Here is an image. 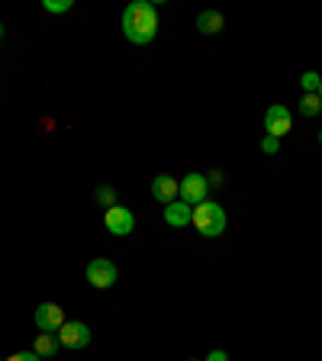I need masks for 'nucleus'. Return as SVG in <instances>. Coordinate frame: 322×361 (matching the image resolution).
<instances>
[{
    "mask_svg": "<svg viewBox=\"0 0 322 361\" xmlns=\"http://www.w3.org/2000/svg\"><path fill=\"white\" fill-rule=\"evenodd\" d=\"M123 32L132 45H149L158 32V10L145 0H132L123 10Z\"/></svg>",
    "mask_w": 322,
    "mask_h": 361,
    "instance_id": "f257e3e1",
    "label": "nucleus"
},
{
    "mask_svg": "<svg viewBox=\"0 0 322 361\" xmlns=\"http://www.w3.org/2000/svg\"><path fill=\"white\" fill-rule=\"evenodd\" d=\"M190 223H194V229L200 235H206V239H216V235L225 233V213H223V207L213 200H203V203H197V207H190Z\"/></svg>",
    "mask_w": 322,
    "mask_h": 361,
    "instance_id": "f03ea898",
    "label": "nucleus"
},
{
    "mask_svg": "<svg viewBox=\"0 0 322 361\" xmlns=\"http://www.w3.org/2000/svg\"><path fill=\"white\" fill-rule=\"evenodd\" d=\"M84 278H87L90 287L106 290V287L116 284V264H113L110 258H94V262H87V268H84Z\"/></svg>",
    "mask_w": 322,
    "mask_h": 361,
    "instance_id": "7ed1b4c3",
    "label": "nucleus"
},
{
    "mask_svg": "<svg viewBox=\"0 0 322 361\" xmlns=\"http://www.w3.org/2000/svg\"><path fill=\"white\" fill-rule=\"evenodd\" d=\"M264 129H268V135H274V139L287 135V133L293 129L290 110H287L284 104H271V106H268V113H264Z\"/></svg>",
    "mask_w": 322,
    "mask_h": 361,
    "instance_id": "20e7f679",
    "label": "nucleus"
},
{
    "mask_svg": "<svg viewBox=\"0 0 322 361\" xmlns=\"http://www.w3.org/2000/svg\"><path fill=\"white\" fill-rule=\"evenodd\" d=\"M32 319H36V329L39 332H58L61 326L68 323V319H65V310H61L58 303H42V307L32 313Z\"/></svg>",
    "mask_w": 322,
    "mask_h": 361,
    "instance_id": "39448f33",
    "label": "nucleus"
},
{
    "mask_svg": "<svg viewBox=\"0 0 322 361\" xmlns=\"http://www.w3.org/2000/svg\"><path fill=\"white\" fill-rule=\"evenodd\" d=\"M104 226L113 235H129L135 229V213L126 210V207H110L104 213Z\"/></svg>",
    "mask_w": 322,
    "mask_h": 361,
    "instance_id": "423d86ee",
    "label": "nucleus"
},
{
    "mask_svg": "<svg viewBox=\"0 0 322 361\" xmlns=\"http://www.w3.org/2000/svg\"><path fill=\"white\" fill-rule=\"evenodd\" d=\"M58 345H65V348H84V345H90V329L81 323V319H71V323H65L58 329Z\"/></svg>",
    "mask_w": 322,
    "mask_h": 361,
    "instance_id": "0eeeda50",
    "label": "nucleus"
},
{
    "mask_svg": "<svg viewBox=\"0 0 322 361\" xmlns=\"http://www.w3.org/2000/svg\"><path fill=\"white\" fill-rule=\"evenodd\" d=\"M206 188H210V180L203 178V174H187V178L180 180V200L187 203V207H197V203L206 200Z\"/></svg>",
    "mask_w": 322,
    "mask_h": 361,
    "instance_id": "6e6552de",
    "label": "nucleus"
},
{
    "mask_svg": "<svg viewBox=\"0 0 322 361\" xmlns=\"http://www.w3.org/2000/svg\"><path fill=\"white\" fill-rule=\"evenodd\" d=\"M180 194V180H174L171 174H158L155 180H151V197H155L158 203H174V197Z\"/></svg>",
    "mask_w": 322,
    "mask_h": 361,
    "instance_id": "1a4fd4ad",
    "label": "nucleus"
},
{
    "mask_svg": "<svg viewBox=\"0 0 322 361\" xmlns=\"http://www.w3.org/2000/svg\"><path fill=\"white\" fill-rule=\"evenodd\" d=\"M223 26H225V20H223V13H216V10H203V13L197 16V30H200L203 36H216Z\"/></svg>",
    "mask_w": 322,
    "mask_h": 361,
    "instance_id": "9d476101",
    "label": "nucleus"
},
{
    "mask_svg": "<svg viewBox=\"0 0 322 361\" xmlns=\"http://www.w3.org/2000/svg\"><path fill=\"white\" fill-rule=\"evenodd\" d=\"M165 223L168 226H187L190 223V207L184 200H174L165 207Z\"/></svg>",
    "mask_w": 322,
    "mask_h": 361,
    "instance_id": "9b49d317",
    "label": "nucleus"
},
{
    "mask_svg": "<svg viewBox=\"0 0 322 361\" xmlns=\"http://www.w3.org/2000/svg\"><path fill=\"white\" fill-rule=\"evenodd\" d=\"M32 352H36L39 358H52V355L58 352V336H52V332H42V336L36 338Z\"/></svg>",
    "mask_w": 322,
    "mask_h": 361,
    "instance_id": "f8f14e48",
    "label": "nucleus"
},
{
    "mask_svg": "<svg viewBox=\"0 0 322 361\" xmlns=\"http://www.w3.org/2000/svg\"><path fill=\"white\" fill-rule=\"evenodd\" d=\"M300 113H303V116H319V113H322V97H319V94H306V97H303V104H300Z\"/></svg>",
    "mask_w": 322,
    "mask_h": 361,
    "instance_id": "ddd939ff",
    "label": "nucleus"
},
{
    "mask_svg": "<svg viewBox=\"0 0 322 361\" xmlns=\"http://www.w3.org/2000/svg\"><path fill=\"white\" fill-rule=\"evenodd\" d=\"M300 84H303V90H306V94H319L322 75H316V71H306V75L300 78Z\"/></svg>",
    "mask_w": 322,
    "mask_h": 361,
    "instance_id": "4468645a",
    "label": "nucleus"
},
{
    "mask_svg": "<svg viewBox=\"0 0 322 361\" xmlns=\"http://www.w3.org/2000/svg\"><path fill=\"white\" fill-rule=\"evenodd\" d=\"M42 7L49 10V13H68V10L75 7V4H71V0H45Z\"/></svg>",
    "mask_w": 322,
    "mask_h": 361,
    "instance_id": "2eb2a0df",
    "label": "nucleus"
},
{
    "mask_svg": "<svg viewBox=\"0 0 322 361\" xmlns=\"http://www.w3.org/2000/svg\"><path fill=\"white\" fill-rule=\"evenodd\" d=\"M97 200L104 203L106 210H110L113 203H116V190H113V188H100V190H97Z\"/></svg>",
    "mask_w": 322,
    "mask_h": 361,
    "instance_id": "dca6fc26",
    "label": "nucleus"
},
{
    "mask_svg": "<svg viewBox=\"0 0 322 361\" xmlns=\"http://www.w3.org/2000/svg\"><path fill=\"white\" fill-rule=\"evenodd\" d=\"M280 149V142H278V139H274V135H264V139H261V152H268V155H274V152H278Z\"/></svg>",
    "mask_w": 322,
    "mask_h": 361,
    "instance_id": "f3484780",
    "label": "nucleus"
},
{
    "mask_svg": "<svg viewBox=\"0 0 322 361\" xmlns=\"http://www.w3.org/2000/svg\"><path fill=\"white\" fill-rule=\"evenodd\" d=\"M7 361H42V358H39L36 352H16V355H10Z\"/></svg>",
    "mask_w": 322,
    "mask_h": 361,
    "instance_id": "a211bd4d",
    "label": "nucleus"
},
{
    "mask_svg": "<svg viewBox=\"0 0 322 361\" xmlns=\"http://www.w3.org/2000/svg\"><path fill=\"white\" fill-rule=\"evenodd\" d=\"M206 361H229V355H225V352H210V358H206Z\"/></svg>",
    "mask_w": 322,
    "mask_h": 361,
    "instance_id": "6ab92c4d",
    "label": "nucleus"
},
{
    "mask_svg": "<svg viewBox=\"0 0 322 361\" xmlns=\"http://www.w3.org/2000/svg\"><path fill=\"white\" fill-rule=\"evenodd\" d=\"M0 39H4V26H0Z\"/></svg>",
    "mask_w": 322,
    "mask_h": 361,
    "instance_id": "aec40b11",
    "label": "nucleus"
},
{
    "mask_svg": "<svg viewBox=\"0 0 322 361\" xmlns=\"http://www.w3.org/2000/svg\"><path fill=\"white\" fill-rule=\"evenodd\" d=\"M319 97H322V84H319Z\"/></svg>",
    "mask_w": 322,
    "mask_h": 361,
    "instance_id": "412c9836",
    "label": "nucleus"
},
{
    "mask_svg": "<svg viewBox=\"0 0 322 361\" xmlns=\"http://www.w3.org/2000/svg\"><path fill=\"white\" fill-rule=\"evenodd\" d=\"M319 145H322V133H319Z\"/></svg>",
    "mask_w": 322,
    "mask_h": 361,
    "instance_id": "4be33fe9",
    "label": "nucleus"
}]
</instances>
